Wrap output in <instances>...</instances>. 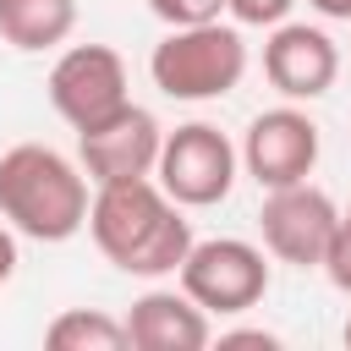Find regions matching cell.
<instances>
[{
	"mask_svg": "<svg viewBox=\"0 0 351 351\" xmlns=\"http://www.w3.org/2000/svg\"><path fill=\"white\" fill-rule=\"evenodd\" d=\"M241 165L263 192L307 181L318 165V121L296 104H274V110L252 115L247 137H241Z\"/></svg>",
	"mask_w": 351,
	"mask_h": 351,
	"instance_id": "ba28073f",
	"label": "cell"
},
{
	"mask_svg": "<svg viewBox=\"0 0 351 351\" xmlns=\"http://www.w3.org/2000/svg\"><path fill=\"white\" fill-rule=\"evenodd\" d=\"M148 77L165 99H181V104L225 99L247 77V38L225 22L170 27L148 55Z\"/></svg>",
	"mask_w": 351,
	"mask_h": 351,
	"instance_id": "3957f363",
	"label": "cell"
},
{
	"mask_svg": "<svg viewBox=\"0 0 351 351\" xmlns=\"http://www.w3.org/2000/svg\"><path fill=\"white\" fill-rule=\"evenodd\" d=\"M258 230L269 258L291 263V269H324V252L340 230V208L324 186L296 181V186H274L258 208Z\"/></svg>",
	"mask_w": 351,
	"mask_h": 351,
	"instance_id": "52a82bcc",
	"label": "cell"
},
{
	"mask_svg": "<svg viewBox=\"0 0 351 351\" xmlns=\"http://www.w3.org/2000/svg\"><path fill=\"white\" fill-rule=\"evenodd\" d=\"M159 148H165V126H159L143 104H126V110H115L110 121L77 132V165L88 170L93 186H115V181H143V176H154Z\"/></svg>",
	"mask_w": 351,
	"mask_h": 351,
	"instance_id": "9c48e42d",
	"label": "cell"
},
{
	"mask_svg": "<svg viewBox=\"0 0 351 351\" xmlns=\"http://www.w3.org/2000/svg\"><path fill=\"white\" fill-rule=\"evenodd\" d=\"M219 346H280L269 329H230V335H219Z\"/></svg>",
	"mask_w": 351,
	"mask_h": 351,
	"instance_id": "ac0fdd59",
	"label": "cell"
},
{
	"mask_svg": "<svg viewBox=\"0 0 351 351\" xmlns=\"http://www.w3.org/2000/svg\"><path fill=\"white\" fill-rule=\"evenodd\" d=\"M346 346H351V318H346Z\"/></svg>",
	"mask_w": 351,
	"mask_h": 351,
	"instance_id": "ffe728a7",
	"label": "cell"
},
{
	"mask_svg": "<svg viewBox=\"0 0 351 351\" xmlns=\"http://www.w3.org/2000/svg\"><path fill=\"white\" fill-rule=\"evenodd\" d=\"M263 77L274 93H285L291 104L302 99H324L340 77V49L324 27H307V22H280L269 38H263Z\"/></svg>",
	"mask_w": 351,
	"mask_h": 351,
	"instance_id": "30bf717a",
	"label": "cell"
},
{
	"mask_svg": "<svg viewBox=\"0 0 351 351\" xmlns=\"http://www.w3.org/2000/svg\"><path fill=\"white\" fill-rule=\"evenodd\" d=\"M44 346L49 351H121L132 346V335H126V318H110L99 307H66L60 318H49Z\"/></svg>",
	"mask_w": 351,
	"mask_h": 351,
	"instance_id": "4fadbf2b",
	"label": "cell"
},
{
	"mask_svg": "<svg viewBox=\"0 0 351 351\" xmlns=\"http://www.w3.org/2000/svg\"><path fill=\"white\" fill-rule=\"evenodd\" d=\"M88 236L93 247L137 280H165L181 274L186 252H192V225L181 214V203L154 181H115V186H93V208H88Z\"/></svg>",
	"mask_w": 351,
	"mask_h": 351,
	"instance_id": "6da1fadb",
	"label": "cell"
},
{
	"mask_svg": "<svg viewBox=\"0 0 351 351\" xmlns=\"http://www.w3.org/2000/svg\"><path fill=\"white\" fill-rule=\"evenodd\" d=\"M318 16H329V22H351V0H307Z\"/></svg>",
	"mask_w": 351,
	"mask_h": 351,
	"instance_id": "d6986e66",
	"label": "cell"
},
{
	"mask_svg": "<svg viewBox=\"0 0 351 351\" xmlns=\"http://www.w3.org/2000/svg\"><path fill=\"white\" fill-rule=\"evenodd\" d=\"M49 104L71 132H88L99 121H110L115 110L132 104L126 93V60L110 44H71L60 49V60L49 66Z\"/></svg>",
	"mask_w": 351,
	"mask_h": 351,
	"instance_id": "8992f818",
	"label": "cell"
},
{
	"mask_svg": "<svg viewBox=\"0 0 351 351\" xmlns=\"http://www.w3.org/2000/svg\"><path fill=\"white\" fill-rule=\"evenodd\" d=\"M88 170L49 143H16L0 154V219L27 241H71L88 225Z\"/></svg>",
	"mask_w": 351,
	"mask_h": 351,
	"instance_id": "7a4b0ae2",
	"label": "cell"
},
{
	"mask_svg": "<svg viewBox=\"0 0 351 351\" xmlns=\"http://www.w3.org/2000/svg\"><path fill=\"white\" fill-rule=\"evenodd\" d=\"M181 291L203 307V313H247L269 296V263L263 247L241 241V236H208L192 241L186 263H181Z\"/></svg>",
	"mask_w": 351,
	"mask_h": 351,
	"instance_id": "5b68a950",
	"label": "cell"
},
{
	"mask_svg": "<svg viewBox=\"0 0 351 351\" xmlns=\"http://www.w3.org/2000/svg\"><path fill=\"white\" fill-rule=\"evenodd\" d=\"M236 165H241V154H236V143H230L214 121H186V126L165 132L154 181H159L181 208H214V203L230 197Z\"/></svg>",
	"mask_w": 351,
	"mask_h": 351,
	"instance_id": "277c9868",
	"label": "cell"
},
{
	"mask_svg": "<svg viewBox=\"0 0 351 351\" xmlns=\"http://www.w3.org/2000/svg\"><path fill=\"white\" fill-rule=\"evenodd\" d=\"M126 335H132L137 351H197V346L214 340L208 313L186 291H165V285H154V291H143L132 302Z\"/></svg>",
	"mask_w": 351,
	"mask_h": 351,
	"instance_id": "8fae6325",
	"label": "cell"
},
{
	"mask_svg": "<svg viewBox=\"0 0 351 351\" xmlns=\"http://www.w3.org/2000/svg\"><path fill=\"white\" fill-rule=\"evenodd\" d=\"M11 274H16V230L0 219V285H5Z\"/></svg>",
	"mask_w": 351,
	"mask_h": 351,
	"instance_id": "e0dca14e",
	"label": "cell"
},
{
	"mask_svg": "<svg viewBox=\"0 0 351 351\" xmlns=\"http://www.w3.org/2000/svg\"><path fill=\"white\" fill-rule=\"evenodd\" d=\"M324 274H329L335 291L351 296V219H346V214H340V230H335V241H329V252H324Z\"/></svg>",
	"mask_w": 351,
	"mask_h": 351,
	"instance_id": "2e32d148",
	"label": "cell"
},
{
	"mask_svg": "<svg viewBox=\"0 0 351 351\" xmlns=\"http://www.w3.org/2000/svg\"><path fill=\"white\" fill-rule=\"evenodd\" d=\"M77 27V0H0V38L22 55L66 44Z\"/></svg>",
	"mask_w": 351,
	"mask_h": 351,
	"instance_id": "7c38bea8",
	"label": "cell"
},
{
	"mask_svg": "<svg viewBox=\"0 0 351 351\" xmlns=\"http://www.w3.org/2000/svg\"><path fill=\"white\" fill-rule=\"evenodd\" d=\"M148 11L165 27H192V22H219L225 0H148Z\"/></svg>",
	"mask_w": 351,
	"mask_h": 351,
	"instance_id": "5bb4252c",
	"label": "cell"
},
{
	"mask_svg": "<svg viewBox=\"0 0 351 351\" xmlns=\"http://www.w3.org/2000/svg\"><path fill=\"white\" fill-rule=\"evenodd\" d=\"M296 0H225V11L241 22V27H280L291 16Z\"/></svg>",
	"mask_w": 351,
	"mask_h": 351,
	"instance_id": "9a60e30c",
	"label": "cell"
},
{
	"mask_svg": "<svg viewBox=\"0 0 351 351\" xmlns=\"http://www.w3.org/2000/svg\"><path fill=\"white\" fill-rule=\"evenodd\" d=\"M346 219H351V208H346Z\"/></svg>",
	"mask_w": 351,
	"mask_h": 351,
	"instance_id": "44dd1931",
	"label": "cell"
}]
</instances>
